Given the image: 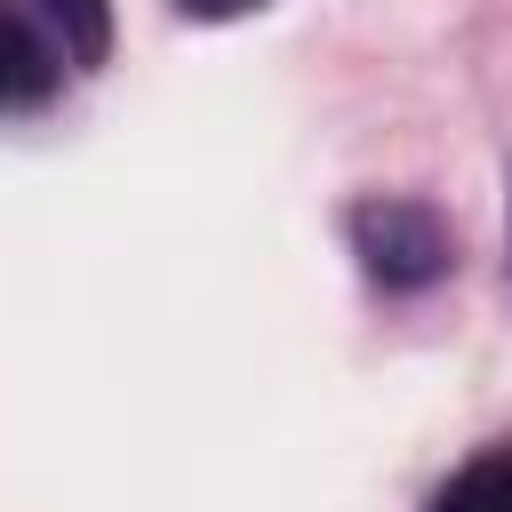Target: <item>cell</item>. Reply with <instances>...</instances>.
Segmentation results:
<instances>
[{"mask_svg": "<svg viewBox=\"0 0 512 512\" xmlns=\"http://www.w3.org/2000/svg\"><path fill=\"white\" fill-rule=\"evenodd\" d=\"M352 256L376 288H432L456 264L448 224L424 200H360L352 208Z\"/></svg>", "mask_w": 512, "mask_h": 512, "instance_id": "obj_1", "label": "cell"}, {"mask_svg": "<svg viewBox=\"0 0 512 512\" xmlns=\"http://www.w3.org/2000/svg\"><path fill=\"white\" fill-rule=\"evenodd\" d=\"M56 72H64V48H56V40H40L16 8H0V112L40 104V96L56 88Z\"/></svg>", "mask_w": 512, "mask_h": 512, "instance_id": "obj_2", "label": "cell"}, {"mask_svg": "<svg viewBox=\"0 0 512 512\" xmlns=\"http://www.w3.org/2000/svg\"><path fill=\"white\" fill-rule=\"evenodd\" d=\"M64 64H104L112 56V0H40Z\"/></svg>", "mask_w": 512, "mask_h": 512, "instance_id": "obj_3", "label": "cell"}, {"mask_svg": "<svg viewBox=\"0 0 512 512\" xmlns=\"http://www.w3.org/2000/svg\"><path fill=\"white\" fill-rule=\"evenodd\" d=\"M432 512H512V440L488 448V456H472V464L432 496Z\"/></svg>", "mask_w": 512, "mask_h": 512, "instance_id": "obj_4", "label": "cell"}, {"mask_svg": "<svg viewBox=\"0 0 512 512\" xmlns=\"http://www.w3.org/2000/svg\"><path fill=\"white\" fill-rule=\"evenodd\" d=\"M184 16H200V24H224V16H248V8H264V0H176Z\"/></svg>", "mask_w": 512, "mask_h": 512, "instance_id": "obj_5", "label": "cell"}]
</instances>
